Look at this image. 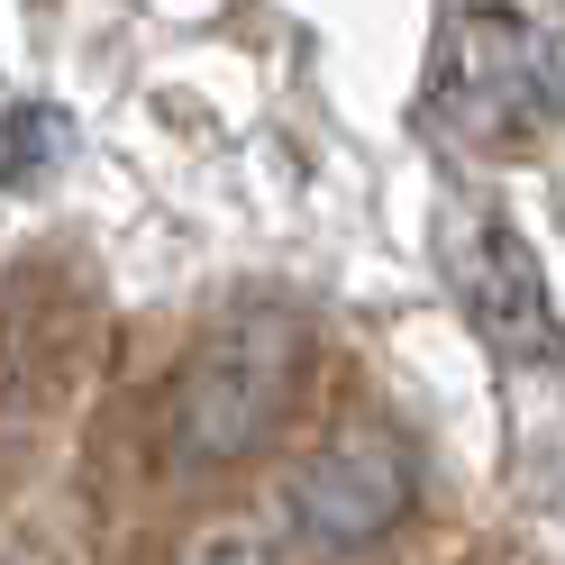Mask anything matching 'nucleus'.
I'll use <instances>...</instances> for the list:
<instances>
[{
	"label": "nucleus",
	"instance_id": "f257e3e1",
	"mask_svg": "<svg viewBox=\"0 0 565 565\" xmlns=\"http://www.w3.org/2000/svg\"><path fill=\"white\" fill-rule=\"evenodd\" d=\"M429 110L447 119V137L483 156H529L539 137L565 128V55L539 19L502 10V0H466L429 64Z\"/></svg>",
	"mask_w": 565,
	"mask_h": 565
},
{
	"label": "nucleus",
	"instance_id": "f03ea898",
	"mask_svg": "<svg viewBox=\"0 0 565 565\" xmlns=\"http://www.w3.org/2000/svg\"><path fill=\"white\" fill-rule=\"evenodd\" d=\"M292 383H301V329L282 310L220 320L192 347L183 383H173V438H183L192 466H228V456H246L282 419Z\"/></svg>",
	"mask_w": 565,
	"mask_h": 565
},
{
	"label": "nucleus",
	"instance_id": "7ed1b4c3",
	"mask_svg": "<svg viewBox=\"0 0 565 565\" xmlns=\"http://www.w3.org/2000/svg\"><path fill=\"white\" fill-rule=\"evenodd\" d=\"M447 274H456V301L466 320L502 347V356H556L565 329H556V301H547V274L529 256V237L502 220V210H475V220L447 228Z\"/></svg>",
	"mask_w": 565,
	"mask_h": 565
},
{
	"label": "nucleus",
	"instance_id": "20e7f679",
	"mask_svg": "<svg viewBox=\"0 0 565 565\" xmlns=\"http://www.w3.org/2000/svg\"><path fill=\"white\" fill-rule=\"evenodd\" d=\"M402 511H411V456L383 429H347L292 475V529L310 547H374Z\"/></svg>",
	"mask_w": 565,
	"mask_h": 565
},
{
	"label": "nucleus",
	"instance_id": "39448f33",
	"mask_svg": "<svg viewBox=\"0 0 565 565\" xmlns=\"http://www.w3.org/2000/svg\"><path fill=\"white\" fill-rule=\"evenodd\" d=\"M74 156V119L55 110V100H19V110H0V192L38 183Z\"/></svg>",
	"mask_w": 565,
	"mask_h": 565
},
{
	"label": "nucleus",
	"instance_id": "423d86ee",
	"mask_svg": "<svg viewBox=\"0 0 565 565\" xmlns=\"http://www.w3.org/2000/svg\"><path fill=\"white\" fill-rule=\"evenodd\" d=\"M183 565H274V547H265L256 520H220V529H201L183 547Z\"/></svg>",
	"mask_w": 565,
	"mask_h": 565
}]
</instances>
